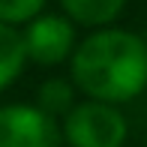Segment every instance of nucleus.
<instances>
[{
    "mask_svg": "<svg viewBox=\"0 0 147 147\" xmlns=\"http://www.w3.org/2000/svg\"><path fill=\"white\" fill-rule=\"evenodd\" d=\"M54 117L33 105H3L0 108V147H60Z\"/></svg>",
    "mask_w": 147,
    "mask_h": 147,
    "instance_id": "obj_3",
    "label": "nucleus"
},
{
    "mask_svg": "<svg viewBox=\"0 0 147 147\" xmlns=\"http://www.w3.org/2000/svg\"><path fill=\"white\" fill-rule=\"evenodd\" d=\"M60 6L78 24H108L120 15L126 0H60Z\"/></svg>",
    "mask_w": 147,
    "mask_h": 147,
    "instance_id": "obj_6",
    "label": "nucleus"
},
{
    "mask_svg": "<svg viewBox=\"0 0 147 147\" xmlns=\"http://www.w3.org/2000/svg\"><path fill=\"white\" fill-rule=\"evenodd\" d=\"M24 54L39 66H54L72 54L75 45V27L63 15H42L33 18L27 30L21 33Z\"/></svg>",
    "mask_w": 147,
    "mask_h": 147,
    "instance_id": "obj_4",
    "label": "nucleus"
},
{
    "mask_svg": "<svg viewBox=\"0 0 147 147\" xmlns=\"http://www.w3.org/2000/svg\"><path fill=\"white\" fill-rule=\"evenodd\" d=\"M24 60H27V54H24L21 33L0 21V90L9 87V84L21 75Z\"/></svg>",
    "mask_w": 147,
    "mask_h": 147,
    "instance_id": "obj_5",
    "label": "nucleus"
},
{
    "mask_svg": "<svg viewBox=\"0 0 147 147\" xmlns=\"http://www.w3.org/2000/svg\"><path fill=\"white\" fill-rule=\"evenodd\" d=\"M72 81L93 102H126L147 87V42L129 30H99L75 48Z\"/></svg>",
    "mask_w": 147,
    "mask_h": 147,
    "instance_id": "obj_1",
    "label": "nucleus"
},
{
    "mask_svg": "<svg viewBox=\"0 0 147 147\" xmlns=\"http://www.w3.org/2000/svg\"><path fill=\"white\" fill-rule=\"evenodd\" d=\"M60 135L69 147H123L126 120L114 105L90 99L66 111Z\"/></svg>",
    "mask_w": 147,
    "mask_h": 147,
    "instance_id": "obj_2",
    "label": "nucleus"
},
{
    "mask_svg": "<svg viewBox=\"0 0 147 147\" xmlns=\"http://www.w3.org/2000/svg\"><path fill=\"white\" fill-rule=\"evenodd\" d=\"M42 6L45 0H0V21L9 24V27L21 21H33Z\"/></svg>",
    "mask_w": 147,
    "mask_h": 147,
    "instance_id": "obj_8",
    "label": "nucleus"
},
{
    "mask_svg": "<svg viewBox=\"0 0 147 147\" xmlns=\"http://www.w3.org/2000/svg\"><path fill=\"white\" fill-rule=\"evenodd\" d=\"M72 108V87L60 78H51L39 87V111H45L48 117H54L57 111Z\"/></svg>",
    "mask_w": 147,
    "mask_h": 147,
    "instance_id": "obj_7",
    "label": "nucleus"
}]
</instances>
